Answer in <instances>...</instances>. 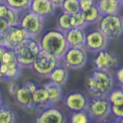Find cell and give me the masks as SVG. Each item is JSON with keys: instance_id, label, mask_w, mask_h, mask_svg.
Here are the masks:
<instances>
[{"instance_id": "obj_1", "label": "cell", "mask_w": 123, "mask_h": 123, "mask_svg": "<svg viewBox=\"0 0 123 123\" xmlns=\"http://www.w3.org/2000/svg\"><path fill=\"white\" fill-rule=\"evenodd\" d=\"M112 73L94 69L86 79V88L92 97H107L115 87Z\"/></svg>"}, {"instance_id": "obj_2", "label": "cell", "mask_w": 123, "mask_h": 123, "mask_svg": "<svg viewBox=\"0 0 123 123\" xmlns=\"http://www.w3.org/2000/svg\"><path fill=\"white\" fill-rule=\"evenodd\" d=\"M42 49L52 54L60 59L68 48L65 32L59 29H52L44 32L38 39Z\"/></svg>"}, {"instance_id": "obj_3", "label": "cell", "mask_w": 123, "mask_h": 123, "mask_svg": "<svg viewBox=\"0 0 123 123\" xmlns=\"http://www.w3.org/2000/svg\"><path fill=\"white\" fill-rule=\"evenodd\" d=\"M39 42L36 38H28L14 49L18 62L22 68L32 67L34 60L41 50Z\"/></svg>"}, {"instance_id": "obj_4", "label": "cell", "mask_w": 123, "mask_h": 123, "mask_svg": "<svg viewBox=\"0 0 123 123\" xmlns=\"http://www.w3.org/2000/svg\"><path fill=\"white\" fill-rule=\"evenodd\" d=\"M97 26L109 40L118 39L123 35V16L120 13L102 15Z\"/></svg>"}, {"instance_id": "obj_5", "label": "cell", "mask_w": 123, "mask_h": 123, "mask_svg": "<svg viewBox=\"0 0 123 123\" xmlns=\"http://www.w3.org/2000/svg\"><path fill=\"white\" fill-rule=\"evenodd\" d=\"M45 19L28 10L20 14L18 25L28 33L29 37L39 39L43 34Z\"/></svg>"}, {"instance_id": "obj_6", "label": "cell", "mask_w": 123, "mask_h": 123, "mask_svg": "<svg viewBox=\"0 0 123 123\" xmlns=\"http://www.w3.org/2000/svg\"><path fill=\"white\" fill-rule=\"evenodd\" d=\"M87 62V51L82 47H68L60 59L61 64L74 71L83 69Z\"/></svg>"}, {"instance_id": "obj_7", "label": "cell", "mask_w": 123, "mask_h": 123, "mask_svg": "<svg viewBox=\"0 0 123 123\" xmlns=\"http://www.w3.org/2000/svg\"><path fill=\"white\" fill-rule=\"evenodd\" d=\"M87 110L93 122H108L111 115V106L107 97H92Z\"/></svg>"}, {"instance_id": "obj_8", "label": "cell", "mask_w": 123, "mask_h": 123, "mask_svg": "<svg viewBox=\"0 0 123 123\" xmlns=\"http://www.w3.org/2000/svg\"><path fill=\"white\" fill-rule=\"evenodd\" d=\"M59 63L60 59L57 57L44 49H41L34 60L31 68H32L38 75L48 78L50 72Z\"/></svg>"}, {"instance_id": "obj_9", "label": "cell", "mask_w": 123, "mask_h": 123, "mask_svg": "<svg viewBox=\"0 0 123 123\" xmlns=\"http://www.w3.org/2000/svg\"><path fill=\"white\" fill-rule=\"evenodd\" d=\"M94 69L113 73L120 65V59L116 53L109 49H103L95 53Z\"/></svg>"}, {"instance_id": "obj_10", "label": "cell", "mask_w": 123, "mask_h": 123, "mask_svg": "<svg viewBox=\"0 0 123 123\" xmlns=\"http://www.w3.org/2000/svg\"><path fill=\"white\" fill-rule=\"evenodd\" d=\"M90 98L82 90L72 89L64 95L63 103L65 109L69 111L86 110L88 109Z\"/></svg>"}, {"instance_id": "obj_11", "label": "cell", "mask_w": 123, "mask_h": 123, "mask_svg": "<svg viewBox=\"0 0 123 123\" xmlns=\"http://www.w3.org/2000/svg\"><path fill=\"white\" fill-rule=\"evenodd\" d=\"M109 39L104 35L98 28L86 32L85 49L92 53H96L108 48Z\"/></svg>"}, {"instance_id": "obj_12", "label": "cell", "mask_w": 123, "mask_h": 123, "mask_svg": "<svg viewBox=\"0 0 123 123\" xmlns=\"http://www.w3.org/2000/svg\"><path fill=\"white\" fill-rule=\"evenodd\" d=\"M37 123H65L68 118L65 111L57 105H49L41 110L36 115Z\"/></svg>"}, {"instance_id": "obj_13", "label": "cell", "mask_w": 123, "mask_h": 123, "mask_svg": "<svg viewBox=\"0 0 123 123\" xmlns=\"http://www.w3.org/2000/svg\"><path fill=\"white\" fill-rule=\"evenodd\" d=\"M3 45L7 49H14L26 38H31L19 25L9 26L3 33Z\"/></svg>"}, {"instance_id": "obj_14", "label": "cell", "mask_w": 123, "mask_h": 123, "mask_svg": "<svg viewBox=\"0 0 123 123\" xmlns=\"http://www.w3.org/2000/svg\"><path fill=\"white\" fill-rule=\"evenodd\" d=\"M55 9L50 0H32L29 10L46 19L55 14Z\"/></svg>"}, {"instance_id": "obj_15", "label": "cell", "mask_w": 123, "mask_h": 123, "mask_svg": "<svg viewBox=\"0 0 123 123\" xmlns=\"http://www.w3.org/2000/svg\"><path fill=\"white\" fill-rule=\"evenodd\" d=\"M18 105L26 111H33L35 109L32 93L27 88L25 85L19 86L14 97Z\"/></svg>"}, {"instance_id": "obj_16", "label": "cell", "mask_w": 123, "mask_h": 123, "mask_svg": "<svg viewBox=\"0 0 123 123\" xmlns=\"http://www.w3.org/2000/svg\"><path fill=\"white\" fill-rule=\"evenodd\" d=\"M65 34L68 47H85L86 34V29L72 28Z\"/></svg>"}, {"instance_id": "obj_17", "label": "cell", "mask_w": 123, "mask_h": 123, "mask_svg": "<svg viewBox=\"0 0 123 123\" xmlns=\"http://www.w3.org/2000/svg\"><path fill=\"white\" fill-rule=\"evenodd\" d=\"M32 96L35 109L40 111L49 106L48 92L44 85H38L35 91L32 92Z\"/></svg>"}, {"instance_id": "obj_18", "label": "cell", "mask_w": 123, "mask_h": 123, "mask_svg": "<svg viewBox=\"0 0 123 123\" xmlns=\"http://www.w3.org/2000/svg\"><path fill=\"white\" fill-rule=\"evenodd\" d=\"M44 86L48 92L49 105H58L59 103L63 102L65 95L62 86L50 82V81L44 84Z\"/></svg>"}, {"instance_id": "obj_19", "label": "cell", "mask_w": 123, "mask_h": 123, "mask_svg": "<svg viewBox=\"0 0 123 123\" xmlns=\"http://www.w3.org/2000/svg\"><path fill=\"white\" fill-rule=\"evenodd\" d=\"M48 79L50 82L64 86L69 80V69L64 66L62 64L59 63L50 72Z\"/></svg>"}, {"instance_id": "obj_20", "label": "cell", "mask_w": 123, "mask_h": 123, "mask_svg": "<svg viewBox=\"0 0 123 123\" xmlns=\"http://www.w3.org/2000/svg\"><path fill=\"white\" fill-rule=\"evenodd\" d=\"M95 5L102 15L120 13L123 8L120 1L111 0H96Z\"/></svg>"}, {"instance_id": "obj_21", "label": "cell", "mask_w": 123, "mask_h": 123, "mask_svg": "<svg viewBox=\"0 0 123 123\" xmlns=\"http://www.w3.org/2000/svg\"><path fill=\"white\" fill-rule=\"evenodd\" d=\"M81 12H82V16L86 22L87 23L88 26L95 24L97 25L98 21L102 17V15L100 13V12L97 6H96V5L92 6L90 9H88V10L81 11Z\"/></svg>"}, {"instance_id": "obj_22", "label": "cell", "mask_w": 123, "mask_h": 123, "mask_svg": "<svg viewBox=\"0 0 123 123\" xmlns=\"http://www.w3.org/2000/svg\"><path fill=\"white\" fill-rule=\"evenodd\" d=\"M68 122L70 123H91L93 122L91 115L87 109L71 111Z\"/></svg>"}, {"instance_id": "obj_23", "label": "cell", "mask_w": 123, "mask_h": 123, "mask_svg": "<svg viewBox=\"0 0 123 123\" xmlns=\"http://www.w3.org/2000/svg\"><path fill=\"white\" fill-rule=\"evenodd\" d=\"M16 122L17 115L13 109L4 104L0 109V123H15Z\"/></svg>"}, {"instance_id": "obj_24", "label": "cell", "mask_w": 123, "mask_h": 123, "mask_svg": "<svg viewBox=\"0 0 123 123\" xmlns=\"http://www.w3.org/2000/svg\"><path fill=\"white\" fill-rule=\"evenodd\" d=\"M12 9L21 14L29 10L32 0H4Z\"/></svg>"}, {"instance_id": "obj_25", "label": "cell", "mask_w": 123, "mask_h": 123, "mask_svg": "<svg viewBox=\"0 0 123 123\" xmlns=\"http://www.w3.org/2000/svg\"><path fill=\"white\" fill-rule=\"evenodd\" d=\"M107 98L111 104V106H118L123 104V90L121 86L114 87L109 95Z\"/></svg>"}, {"instance_id": "obj_26", "label": "cell", "mask_w": 123, "mask_h": 123, "mask_svg": "<svg viewBox=\"0 0 123 123\" xmlns=\"http://www.w3.org/2000/svg\"><path fill=\"white\" fill-rule=\"evenodd\" d=\"M60 8L63 12L68 13L69 15L78 13L81 11L79 0H64Z\"/></svg>"}, {"instance_id": "obj_27", "label": "cell", "mask_w": 123, "mask_h": 123, "mask_svg": "<svg viewBox=\"0 0 123 123\" xmlns=\"http://www.w3.org/2000/svg\"><path fill=\"white\" fill-rule=\"evenodd\" d=\"M57 29H59L63 32H66L70 29H72V25L70 23V15L65 12H62L57 18L56 22Z\"/></svg>"}, {"instance_id": "obj_28", "label": "cell", "mask_w": 123, "mask_h": 123, "mask_svg": "<svg viewBox=\"0 0 123 123\" xmlns=\"http://www.w3.org/2000/svg\"><path fill=\"white\" fill-rule=\"evenodd\" d=\"M70 23L72 28H80L86 29L88 26L87 23L85 21L81 11L78 13L70 15Z\"/></svg>"}, {"instance_id": "obj_29", "label": "cell", "mask_w": 123, "mask_h": 123, "mask_svg": "<svg viewBox=\"0 0 123 123\" xmlns=\"http://www.w3.org/2000/svg\"><path fill=\"white\" fill-rule=\"evenodd\" d=\"M6 19L7 22L9 23V26L18 25L19 19H20V14H19L18 12H17L16 11L10 8L9 12L6 16Z\"/></svg>"}, {"instance_id": "obj_30", "label": "cell", "mask_w": 123, "mask_h": 123, "mask_svg": "<svg viewBox=\"0 0 123 123\" xmlns=\"http://www.w3.org/2000/svg\"><path fill=\"white\" fill-rule=\"evenodd\" d=\"M96 3V0H79L80 10L86 11L94 6Z\"/></svg>"}, {"instance_id": "obj_31", "label": "cell", "mask_w": 123, "mask_h": 123, "mask_svg": "<svg viewBox=\"0 0 123 123\" xmlns=\"http://www.w3.org/2000/svg\"><path fill=\"white\" fill-rule=\"evenodd\" d=\"M111 115L114 118L123 117V104L118 106H111Z\"/></svg>"}, {"instance_id": "obj_32", "label": "cell", "mask_w": 123, "mask_h": 123, "mask_svg": "<svg viewBox=\"0 0 123 123\" xmlns=\"http://www.w3.org/2000/svg\"><path fill=\"white\" fill-rule=\"evenodd\" d=\"M115 76L119 86H123V65L119 66L115 72Z\"/></svg>"}, {"instance_id": "obj_33", "label": "cell", "mask_w": 123, "mask_h": 123, "mask_svg": "<svg viewBox=\"0 0 123 123\" xmlns=\"http://www.w3.org/2000/svg\"><path fill=\"white\" fill-rule=\"evenodd\" d=\"M10 8L5 2L0 3V18H6L9 12Z\"/></svg>"}, {"instance_id": "obj_34", "label": "cell", "mask_w": 123, "mask_h": 123, "mask_svg": "<svg viewBox=\"0 0 123 123\" xmlns=\"http://www.w3.org/2000/svg\"><path fill=\"white\" fill-rule=\"evenodd\" d=\"M19 86L15 82H9V86H8V92L12 97H14L15 94L16 93Z\"/></svg>"}, {"instance_id": "obj_35", "label": "cell", "mask_w": 123, "mask_h": 123, "mask_svg": "<svg viewBox=\"0 0 123 123\" xmlns=\"http://www.w3.org/2000/svg\"><path fill=\"white\" fill-rule=\"evenodd\" d=\"M9 27V23L7 22L6 18H0V33H3Z\"/></svg>"}, {"instance_id": "obj_36", "label": "cell", "mask_w": 123, "mask_h": 123, "mask_svg": "<svg viewBox=\"0 0 123 123\" xmlns=\"http://www.w3.org/2000/svg\"><path fill=\"white\" fill-rule=\"evenodd\" d=\"M7 82V80L6 78V75L4 74V72L1 68V65H0V82Z\"/></svg>"}, {"instance_id": "obj_37", "label": "cell", "mask_w": 123, "mask_h": 123, "mask_svg": "<svg viewBox=\"0 0 123 123\" xmlns=\"http://www.w3.org/2000/svg\"><path fill=\"white\" fill-rule=\"evenodd\" d=\"M50 1L52 2V3L54 5L55 8H58V7H60L62 3L64 2V0H50Z\"/></svg>"}, {"instance_id": "obj_38", "label": "cell", "mask_w": 123, "mask_h": 123, "mask_svg": "<svg viewBox=\"0 0 123 123\" xmlns=\"http://www.w3.org/2000/svg\"><path fill=\"white\" fill-rule=\"evenodd\" d=\"M6 49V48L4 45H0V62H1L2 57L3 55V53H4V52H5Z\"/></svg>"}, {"instance_id": "obj_39", "label": "cell", "mask_w": 123, "mask_h": 123, "mask_svg": "<svg viewBox=\"0 0 123 123\" xmlns=\"http://www.w3.org/2000/svg\"><path fill=\"white\" fill-rule=\"evenodd\" d=\"M110 122H121L123 123V117L122 118H114L113 120H111Z\"/></svg>"}, {"instance_id": "obj_40", "label": "cell", "mask_w": 123, "mask_h": 123, "mask_svg": "<svg viewBox=\"0 0 123 123\" xmlns=\"http://www.w3.org/2000/svg\"><path fill=\"white\" fill-rule=\"evenodd\" d=\"M0 45H3V35L0 33Z\"/></svg>"}, {"instance_id": "obj_41", "label": "cell", "mask_w": 123, "mask_h": 123, "mask_svg": "<svg viewBox=\"0 0 123 123\" xmlns=\"http://www.w3.org/2000/svg\"><path fill=\"white\" fill-rule=\"evenodd\" d=\"M3 105H4V102H3V101H2V98H1V99H0V109H1V107H2Z\"/></svg>"}, {"instance_id": "obj_42", "label": "cell", "mask_w": 123, "mask_h": 123, "mask_svg": "<svg viewBox=\"0 0 123 123\" xmlns=\"http://www.w3.org/2000/svg\"><path fill=\"white\" fill-rule=\"evenodd\" d=\"M2 98V90L1 88H0V99Z\"/></svg>"}, {"instance_id": "obj_43", "label": "cell", "mask_w": 123, "mask_h": 123, "mask_svg": "<svg viewBox=\"0 0 123 123\" xmlns=\"http://www.w3.org/2000/svg\"><path fill=\"white\" fill-rule=\"evenodd\" d=\"M120 1V2H121V4H122V7H123V0H119Z\"/></svg>"}, {"instance_id": "obj_44", "label": "cell", "mask_w": 123, "mask_h": 123, "mask_svg": "<svg viewBox=\"0 0 123 123\" xmlns=\"http://www.w3.org/2000/svg\"><path fill=\"white\" fill-rule=\"evenodd\" d=\"M2 2H4V0H0V3Z\"/></svg>"}, {"instance_id": "obj_45", "label": "cell", "mask_w": 123, "mask_h": 123, "mask_svg": "<svg viewBox=\"0 0 123 123\" xmlns=\"http://www.w3.org/2000/svg\"><path fill=\"white\" fill-rule=\"evenodd\" d=\"M111 1H119V0H111Z\"/></svg>"}, {"instance_id": "obj_46", "label": "cell", "mask_w": 123, "mask_h": 123, "mask_svg": "<svg viewBox=\"0 0 123 123\" xmlns=\"http://www.w3.org/2000/svg\"><path fill=\"white\" fill-rule=\"evenodd\" d=\"M121 87H122V90H123V86H121Z\"/></svg>"}]
</instances>
